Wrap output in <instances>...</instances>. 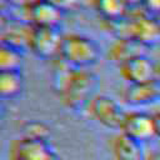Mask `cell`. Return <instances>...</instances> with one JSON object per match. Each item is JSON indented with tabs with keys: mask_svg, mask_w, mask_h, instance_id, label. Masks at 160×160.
<instances>
[{
	"mask_svg": "<svg viewBox=\"0 0 160 160\" xmlns=\"http://www.w3.org/2000/svg\"><path fill=\"white\" fill-rule=\"evenodd\" d=\"M112 154L115 160H146L142 144L121 132L112 140Z\"/></svg>",
	"mask_w": 160,
	"mask_h": 160,
	"instance_id": "obj_11",
	"label": "cell"
},
{
	"mask_svg": "<svg viewBox=\"0 0 160 160\" xmlns=\"http://www.w3.org/2000/svg\"><path fill=\"white\" fill-rule=\"evenodd\" d=\"M155 18V20H156V24H158V28H159V32H160V15H156V16H154Z\"/></svg>",
	"mask_w": 160,
	"mask_h": 160,
	"instance_id": "obj_25",
	"label": "cell"
},
{
	"mask_svg": "<svg viewBox=\"0 0 160 160\" xmlns=\"http://www.w3.org/2000/svg\"><path fill=\"white\" fill-rule=\"evenodd\" d=\"M154 116V125H155V134L156 138L160 139V111H156L152 114Z\"/></svg>",
	"mask_w": 160,
	"mask_h": 160,
	"instance_id": "obj_20",
	"label": "cell"
},
{
	"mask_svg": "<svg viewBox=\"0 0 160 160\" xmlns=\"http://www.w3.org/2000/svg\"><path fill=\"white\" fill-rule=\"evenodd\" d=\"M159 144H160V139H159Z\"/></svg>",
	"mask_w": 160,
	"mask_h": 160,
	"instance_id": "obj_26",
	"label": "cell"
},
{
	"mask_svg": "<svg viewBox=\"0 0 160 160\" xmlns=\"http://www.w3.org/2000/svg\"><path fill=\"white\" fill-rule=\"evenodd\" d=\"M99 44L86 35L68 34L64 35L59 58L74 69H86L95 65L100 59Z\"/></svg>",
	"mask_w": 160,
	"mask_h": 160,
	"instance_id": "obj_1",
	"label": "cell"
},
{
	"mask_svg": "<svg viewBox=\"0 0 160 160\" xmlns=\"http://www.w3.org/2000/svg\"><path fill=\"white\" fill-rule=\"evenodd\" d=\"M131 18V38L148 49L160 41V32L154 16L146 12H138Z\"/></svg>",
	"mask_w": 160,
	"mask_h": 160,
	"instance_id": "obj_9",
	"label": "cell"
},
{
	"mask_svg": "<svg viewBox=\"0 0 160 160\" xmlns=\"http://www.w3.org/2000/svg\"><path fill=\"white\" fill-rule=\"evenodd\" d=\"M141 8L144 9V12L151 16L160 15V0H142Z\"/></svg>",
	"mask_w": 160,
	"mask_h": 160,
	"instance_id": "obj_17",
	"label": "cell"
},
{
	"mask_svg": "<svg viewBox=\"0 0 160 160\" xmlns=\"http://www.w3.org/2000/svg\"><path fill=\"white\" fill-rule=\"evenodd\" d=\"M21 131H22L21 136L31 138V139L49 140V136H50L49 126L40 120H29L24 122L21 126Z\"/></svg>",
	"mask_w": 160,
	"mask_h": 160,
	"instance_id": "obj_16",
	"label": "cell"
},
{
	"mask_svg": "<svg viewBox=\"0 0 160 160\" xmlns=\"http://www.w3.org/2000/svg\"><path fill=\"white\" fill-rule=\"evenodd\" d=\"M120 132L141 144L151 140L156 136L152 114L145 110L126 111Z\"/></svg>",
	"mask_w": 160,
	"mask_h": 160,
	"instance_id": "obj_6",
	"label": "cell"
},
{
	"mask_svg": "<svg viewBox=\"0 0 160 160\" xmlns=\"http://www.w3.org/2000/svg\"><path fill=\"white\" fill-rule=\"evenodd\" d=\"M11 160H61L49 140L20 136L10 146Z\"/></svg>",
	"mask_w": 160,
	"mask_h": 160,
	"instance_id": "obj_5",
	"label": "cell"
},
{
	"mask_svg": "<svg viewBox=\"0 0 160 160\" xmlns=\"http://www.w3.org/2000/svg\"><path fill=\"white\" fill-rule=\"evenodd\" d=\"M96 78L86 69H75L61 90L60 96L65 105L72 110H80L86 108L91 100V91L95 88Z\"/></svg>",
	"mask_w": 160,
	"mask_h": 160,
	"instance_id": "obj_2",
	"label": "cell"
},
{
	"mask_svg": "<svg viewBox=\"0 0 160 160\" xmlns=\"http://www.w3.org/2000/svg\"><path fill=\"white\" fill-rule=\"evenodd\" d=\"M22 50L2 41L0 42V71H16L22 65Z\"/></svg>",
	"mask_w": 160,
	"mask_h": 160,
	"instance_id": "obj_15",
	"label": "cell"
},
{
	"mask_svg": "<svg viewBox=\"0 0 160 160\" xmlns=\"http://www.w3.org/2000/svg\"><path fill=\"white\" fill-rule=\"evenodd\" d=\"M156 81L160 84V62H158V68H156Z\"/></svg>",
	"mask_w": 160,
	"mask_h": 160,
	"instance_id": "obj_24",
	"label": "cell"
},
{
	"mask_svg": "<svg viewBox=\"0 0 160 160\" xmlns=\"http://www.w3.org/2000/svg\"><path fill=\"white\" fill-rule=\"evenodd\" d=\"M88 111L104 128L119 131L126 114L118 100L105 94L94 95L88 105Z\"/></svg>",
	"mask_w": 160,
	"mask_h": 160,
	"instance_id": "obj_3",
	"label": "cell"
},
{
	"mask_svg": "<svg viewBox=\"0 0 160 160\" xmlns=\"http://www.w3.org/2000/svg\"><path fill=\"white\" fill-rule=\"evenodd\" d=\"M94 8L105 21H112L128 15L126 0H92Z\"/></svg>",
	"mask_w": 160,
	"mask_h": 160,
	"instance_id": "obj_13",
	"label": "cell"
},
{
	"mask_svg": "<svg viewBox=\"0 0 160 160\" xmlns=\"http://www.w3.org/2000/svg\"><path fill=\"white\" fill-rule=\"evenodd\" d=\"M129 6H141L142 0H126Z\"/></svg>",
	"mask_w": 160,
	"mask_h": 160,
	"instance_id": "obj_23",
	"label": "cell"
},
{
	"mask_svg": "<svg viewBox=\"0 0 160 160\" xmlns=\"http://www.w3.org/2000/svg\"><path fill=\"white\" fill-rule=\"evenodd\" d=\"M28 8V21L32 26H58L60 22L62 10L48 0H38Z\"/></svg>",
	"mask_w": 160,
	"mask_h": 160,
	"instance_id": "obj_10",
	"label": "cell"
},
{
	"mask_svg": "<svg viewBox=\"0 0 160 160\" xmlns=\"http://www.w3.org/2000/svg\"><path fill=\"white\" fill-rule=\"evenodd\" d=\"M5 116H6L5 108H4L2 100H0V130L2 129V126H4V124H5Z\"/></svg>",
	"mask_w": 160,
	"mask_h": 160,
	"instance_id": "obj_21",
	"label": "cell"
},
{
	"mask_svg": "<svg viewBox=\"0 0 160 160\" xmlns=\"http://www.w3.org/2000/svg\"><path fill=\"white\" fill-rule=\"evenodd\" d=\"M146 46L135 39H115L114 44L109 49V56L118 65L126 60L146 54Z\"/></svg>",
	"mask_w": 160,
	"mask_h": 160,
	"instance_id": "obj_12",
	"label": "cell"
},
{
	"mask_svg": "<svg viewBox=\"0 0 160 160\" xmlns=\"http://www.w3.org/2000/svg\"><path fill=\"white\" fill-rule=\"evenodd\" d=\"M11 26V20L0 11V42L5 41Z\"/></svg>",
	"mask_w": 160,
	"mask_h": 160,
	"instance_id": "obj_18",
	"label": "cell"
},
{
	"mask_svg": "<svg viewBox=\"0 0 160 160\" xmlns=\"http://www.w3.org/2000/svg\"><path fill=\"white\" fill-rule=\"evenodd\" d=\"M122 101L135 110L160 102V84L155 80L141 84H128L122 91Z\"/></svg>",
	"mask_w": 160,
	"mask_h": 160,
	"instance_id": "obj_7",
	"label": "cell"
},
{
	"mask_svg": "<svg viewBox=\"0 0 160 160\" xmlns=\"http://www.w3.org/2000/svg\"><path fill=\"white\" fill-rule=\"evenodd\" d=\"M158 64L146 54L131 58L119 65L120 75L128 84H141L156 79Z\"/></svg>",
	"mask_w": 160,
	"mask_h": 160,
	"instance_id": "obj_8",
	"label": "cell"
},
{
	"mask_svg": "<svg viewBox=\"0 0 160 160\" xmlns=\"http://www.w3.org/2000/svg\"><path fill=\"white\" fill-rule=\"evenodd\" d=\"M146 160H160V150L148 154L146 155Z\"/></svg>",
	"mask_w": 160,
	"mask_h": 160,
	"instance_id": "obj_22",
	"label": "cell"
},
{
	"mask_svg": "<svg viewBox=\"0 0 160 160\" xmlns=\"http://www.w3.org/2000/svg\"><path fill=\"white\" fill-rule=\"evenodd\" d=\"M48 1H50L51 4H54L62 11L69 8H72V5L76 2V0H48Z\"/></svg>",
	"mask_w": 160,
	"mask_h": 160,
	"instance_id": "obj_19",
	"label": "cell"
},
{
	"mask_svg": "<svg viewBox=\"0 0 160 160\" xmlns=\"http://www.w3.org/2000/svg\"><path fill=\"white\" fill-rule=\"evenodd\" d=\"M64 35L58 26H32L29 35L28 48L39 58L52 59L59 56Z\"/></svg>",
	"mask_w": 160,
	"mask_h": 160,
	"instance_id": "obj_4",
	"label": "cell"
},
{
	"mask_svg": "<svg viewBox=\"0 0 160 160\" xmlns=\"http://www.w3.org/2000/svg\"><path fill=\"white\" fill-rule=\"evenodd\" d=\"M24 86V78L20 70L0 71V100L16 98Z\"/></svg>",
	"mask_w": 160,
	"mask_h": 160,
	"instance_id": "obj_14",
	"label": "cell"
}]
</instances>
